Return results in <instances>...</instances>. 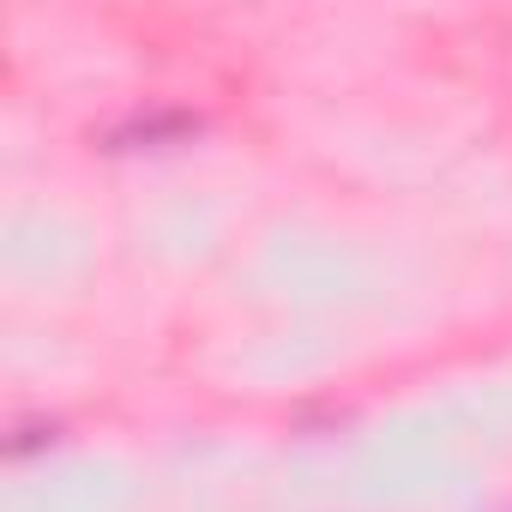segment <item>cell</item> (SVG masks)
<instances>
[{"mask_svg":"<svg viewBox=\"0 0 512 512\" xmlns=\"http://www.w3.org/2000/svg\"><path fill=\"white\" fill-rule=\"evenodd\" d=\"M187 133H199L193 115H181V109H157V115H133L127 127H115L109 145H115V151H133V145H163V139H187Z\"/></svg>","mask_w":512,"mask_h":512,"instance_id":"cell-1","label":"cell"}]
</instances>
